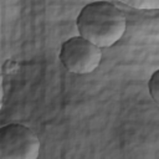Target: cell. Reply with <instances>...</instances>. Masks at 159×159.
Instances as JSON below:
<instances>
[{
    "instance_id": "cell-2",
    "label": "cell",
    "mask_w": 159,
    "mask_h": 159,
    "mask_svg": "<svg viewBox=\"0 0 159 159\" xmlns=\"http://www.w3.org/2000/svg\"><path fill=\"white\" fill-rule=\"evenodd\" d=\"M40 139L26 125L11 123L0 129V159H37Z\"/></svg>"
},
{
    "instance_id": "cell-1",
    "label": "cell",
    "mask_w": 159,
    "mask_h": 159,
    "mask_svg": "<svg viewBox=\"0 0 159 159\" xmlns=\"http://www.w3.org/2000/svg\"><path fill=\"white\" fill-rule=\"evenodd\" d=\"M76 25L80 36L97 47H111L124 35L127 20L123 11L109 1L87 4L78 14Z\"/></svg>"
},
{
    "instance_id": "cell-4",
    "label": "cell",
    "mask_w": 159,
    "mask_h": 159,
    "mask_svg": "<svg viewBox=\"0 0 159 159\" xmlns=\"http://www.w3.org/2000/svg\"><path fill=\"white\" fill-rule=\"evenodd\" d=\"M148 89L152 99L155 102V104L159 107V68L152 75L148 82Z\"/></svg>"
},
{
    "instance_id": "cell-5",
    "label": "cell",
    "mask_w": 159,
    "mask_h": 159,
    "mask_svg": "<svg viewBox=\"0 0 159 159\" xmlns=\"http://www.w3.org/2000/svg\"><path fill=\"white\" fill-rule=\"evenodd\" d=\"M123 4L139 9V10H158L159 9L158 0H134V1H123Z\"/></svg>"
},
{
    "instance_id": "cell-3",
    "label": "cell",
    "mask_w": 159,
    "mask_h": 159,
    "mask_svg": "<svg viewBox=\"0 0 159 159\" xmlns=\"http://www.w3.org/2000/svg\"><path fill=\"white\" fill-rule=\"evenodd\" d=\"M58 58L67 71L76 75H87L99 66L102 51L82 36H75L62 43Z\"/></svg>"
}]
</instances>
